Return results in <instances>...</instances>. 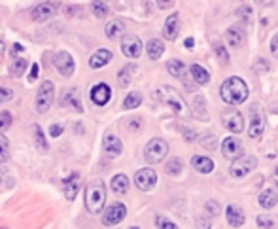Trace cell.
<instances>
[{"instance_id": "42", "label": "cell", "mask_w": 278, "mask_h": 229, "mask_svg": "<svg viewBox=\"0 0 278 229\" xmlns=\"http://www.w3.org/2000/svg\"><path fill=\"white\" fill-rule=\"evenodd\" d=\"M201 144H203L206 150H216V146H218V138H216L214 135L203 136V138H201Z\"/></svg>"}, {"instance_id": "2", "label": "cell", "mask_w": 278, "mask_h": 229, "mask_svg": "<svg viewBox=\"0 0 278 229\" xmlns=\"http://www.w3.org/2000/svg\"><path fill=\"white\" fill-rule=\"evenodd\" d=\"M106 203V188L102 180H93L87 184L86 188V209L91 214H99L102 212V207Z\"/></svg>"}, {"instance_id": "6", "label": "cell", "mask_w": 278, "mask_h": 229, "mask_svg": "<svg viewBox=\"0 0 278 229\" xmlns=\"http://www.w3.org/2000/svg\"><path fill=\"white\" fill-rule=\"evenodd\" d=\"M256 167H258V159H256L254 155H240L238 159H235V161L231 163L229 173H231V176H235V178H242V176L250 175Z\"/></svg>"}, {"instance_id": "9", "label": "cell", "mask_w": 278, "mask_h": 229, "mask_svg": "<svg viewBox=\"0 0 278 229\" xmlns=\"http://www.w3.org/2000/svg\"><path fill=\"white\" fill-rule=\"evenodd\" d=\"M134 184H136V188L142 189V191H150V189L155 188V184H157V175H155V170L153 168H140L136 170V175H134Z\"/></svg>"}, {"instance_id": "24", "label": "cell", "mask_w": 278, "mask_h": 229, "mask_svg": "<svg viewBox=\"0 0 278 229\" xmlns=\"http://www.w3.org/2000/svg\"><path fill=\"white\" fill-rule=\"evenodd\" d=\"M189 74H191V78L197 81L199 85H205V83H208V80H210L208 70H206L205 67H201V65H191V68H189Z\"/></svg>"}, {"instance_id": "50", "label": "cell", "mask_w": 278, "mask_h": 229, "mask_svg": "<svg viewBox=\"0 0 278 229\" xmlns=\"http://www.w3.org/2000/svg\"><path fill=\"white\" fill-rule=\"evenodd\" d=\"M271 53L278 59V34H274L271 40Z\"/></svg>"}, {"instance_id": "21", "label": "cell", "mask_w": 278, "mask_h": 229, "mask_svg": "<svg viewBox=\"0 0 278 229\" xmlns=\"http://www.w3.org/2000/svg\"><path fill=\"white\" fill-rule=\"evenodd\" d=\"M244 212H242V209L238 207V205H229L227 207V222H229V225H233V227H240L242 223H244Z\"/></svg>"}, {"instance_id": "31", "label": "cell", "mask_w": 278, "mask_h": 229, "mask_svg": "<svg viewBox=\"0 0 278 229\" xmlns=\"http://www.w3.org/2000/svg\"><path fill=\"white\" fill-rule=\"evenodd\" d=\"M25 70H26L25 59H23V57H13L12 63H10V72H12V76L19 78V76L25 74Z\"/></svg>"}, {"instance_id": "5", "label": "cell", "mask_w": 278, "mask_h": 229, "mask_svg": "<svg viewBox=\"0 0 278 229\" xmlns=\"http://www.w3.org/2000/svg\"><path fill=\"white\" fill-rule=\"evenodd\" d=\"M166 154H169V144L163 138H152L144 150V157L148 163L163 161L166 157Z\"/></svg>"}, {"instance_id": "7", "label": "cell", "mask_w": 278, "mask_h": 229, "mask_svg": "<svg viewBox=\"0 0 278 229\" xmlns=\"http://www.w3.org/2000/svg\"><path fill=\"white\" fill-rule=\"evenodd\" d=\"M127 216V207L123 203H112L108 209L104 210V216H102V223L106 227H114L125 220Z\"/></svg>"}, {"instance_id": "30", "label": "cell", "mask_w": 278, "mask_h": 229, "mask_svg": "<svg viewBox=\"0 0 278 229\" xmlns=\"http://www.w3.org/2000/svg\"><path fill=\"white\" fill-rule=\"evenodd\" d=\"M110 186H112V191H116V193H127L129 191V178L125 175H116Z\"/></svg>"}, {"instance_id": "55", "label": "cell", "mask_w": 278, "mask_h": 229, "mask_svg": "<svg viewBox=\"0 0 278 229\" xmlns=\"http://www.w3.org/2000/svg\"><path fill=\"white\" fill-rule=\"evenodd\" d=\"M258 4H261V6H269L271 4V0H256Z\"/></svg>"}, {"instance_id": "37", "label": "cell", "mask_w": 278, "mask_h": 229, "mask_svg": "<svg viewBox=\"0 0 278 229\" xmlns=\"http://www.w3.org/2000/svg\"><path fill=\"white\" fill-rule=\"evenodd\" d=\"M155 225H157V229H178L176 223L171 222L165 216H157V218H155Z\"/></svg>"}, {"instance_id": "40", "label": "cell", "mask_w": 278, "mask_h": 229, "mask_svg": "<svg viewBox=\"0 0 278 229\" xmlns=\"http://www.w3.org/2000/svg\"><path fill=\"white\" fill-rule=\"evenodd\" d=\"M201 110L205 112V99H203V97H195V99H193V114L197 116L199 120L203 118V116H201Z\"/></svg>"}, {"instance_id": "10", "label": "cell", "mask_w": 278, "mask_h": 229, "mask_svg": "<svg viewBox=\"0 0 278 229\" xmlns=\"http://www.w3.org/2000/svg\"><path fill=\"white\" fill-rule=\"evenodd\" d=\"M121 51L129 59H138L140 53H142V42H140L138 36H132V34L125 36L121 40Z\"/></svg>"}, {"instance_id": "18", "label": "cell", "mask_w": 278, "mask_h": 229, "mask_svg": "<svg viewBox=\"0 0 278 229\" xmlns=\"http://www.w3.org/2000/svg\"><path fill=\"white\" fill-rule=\"evenodd\" d=\"M31 133H33V142H34V146H36V150L42 152V154H46L47 150H49V146H47L46 135H44L42 127H40L38 123H33V125H31Z\"/></svg>"}, {"instance_id": "46", "label": "cell", "mask_w": 278, "mask_h": 229, "mask_svg": "<svg viewBox=\"0 0 278 229\" xmlns=\"http://www.w3.org/2000/svg\"><path fill=\"white\" fill-rule=\"evenodd\" d=\"M12 99H13L12 89L2 88V85H0V102H8V101H12Z\"/></svg>"}, {"instance_id": "20", "label": "cell", "mask_w": 278, "mask_h": 229, "mask_svg": "<svg viewBox=\"0 0 278 229\" xmlns=\"http://www.w3.org/2000/svg\"><path fill=\"white\" fill-rule=\"evenodd\" d=\"M191 165L201 175H210L212 170H214V161H212L210 157H205V155H195L191 159Z\"/></svg>"}, {"instance_id": "27", "label": "cell", "mask_w": 278, "mask_h": 229, "mask_svg": "<svg viewBox=\"0 0 278 229\" xmlns=\"http://www.w3.org/2000/svg\"><path fill=\"white\" fill-rule=\"evenodd\" d=\"M163 51H165V44H163L161 40L153 38V40L148 42V55H150L152 61H157L159 57L163 55Z\"/></svg>"}, {"instance_id": "58", "label": "cell", "mask_w": 278, "mask_h": 229, "mask_svg": "<svg viewBox=\"0 0 278 229\" xmlns=\"http://www.w3.org/2000/svg\"><path fill=\"white\" fill-rule=\"evenodd\" d=\"M2 53H4V42L0 40V55H2Z\"/></svg>"}, {"instance_id": "41", "label": "cell", "mask_w": 278, "mask_h": 229, "mask_svg": "<svg viewBox=\"0 0 278 229\" xmlns=\"http://www.w3.org/2000/svg\"><path fill=\"white\" fill-rule=\"evenodd\" d=\"M237 15H238V19H242L244 23H250L252 21V8L250 6H240L237 10Z\"/></svg>"}, {"instance_id": "59", "label": "cell", "mask_w": 278, "mask_h": 229, "mask_svg": "<svg viewBox=\"0 0 278 229\" xmlns=\"http://www.w3.org/2000/svg\"><path fill=\"white\" fill-rule=\"evenodd\" d=\"M131 229H140V227H131Z\"/></svg>"}, {"instance_id": "52", "label": "cell", "mask_w": 278, "mask_h": 229, "mask_svg": "<svg viewBox=\"0 0 278 229\" xmlns=\"http://www.w3.org/2000/svg\"><path fill=\"white\" fill-rule=\"evenodd\" d=\"M184 136L187 138V140H197L199 136L193 133V129H184Z\"/></svg>"}, {"instance_id": "49", "label": "cell", "mask_w": 278, "mask_h": 229, "mask_svg": "<svg viewBox=\"0 0 278 229\" xmlns=\"http://www.w3.org/2000/svg\"><path fill=\"white\" fill-rule=\"evenodd\" d=\"M38 63H34L33 67H31V74H29V81H36V78H38Z\"/></svg>"}, {"instance_id": "14", "label": "cell", "mask_w": 278, "mask_h": 229, "mask_svg": "<svg viewBox=\"0 0 278 229\" xmlns=\"http://www.w3.org/2000/svg\"><path fill=\"white\" fill-rule=\"evenodd\" d=\"M102 148H104L106 155H110V157H118V155L123 152V144H121V140H119L116 135L108 133V135L104 136V140H102Z\"/></svg>"}, {"instance_id": "17", "label": "cell", "mask_w": 278, "mask_h": 229, "mask_svg": "<svg viewBox=\"0 0 278 229\" xmlns=\"http://www.w3.org/2000/svg\"><path fill=\"white\" fill-rule=\"evenodd\" d=\"M112 51L110 49H97L95 53L91 55V59H89V67L91 68H102L106 67L108 63L112 61Z\"/></svg>"}, {"instance_id": "16", "label": "cell", "mask_w": 278, "mask_h": 229, "mask_svg": "<svg viewBox=\"0 0 278 229\" xmlns=\"http://www.w3.org/2000/svg\"><path fill=\"white\" fill-rule=\"evenodd\" d=\"M263 118L261 114H258V108L254 106L252 108V122H250V127H248V136L250 138H259L263 135Z\"/></svg>"}, {"instance_id": "32", "label": "cell", "mask_w": 278, "mask_h": 229, "mask_svg": "<svg viewBox=\"0 0 278 229\" xmlns=\"http://www.w3.org/2000/svg\"><path fill=\"white\" fill-rule=\"evenodd\" d=\"M140 102H142V95L138 91H132L125 97V102H123V108L125 110H132V108H138Z\"/></svg>"}, {"instance_id": "19", "label": "cell", "mask_w": 278, "mask_h": 229, "mask_svg": "<svg viewBox=\"0 0 278 229\" xmlns=\"http://www.w3.org/2000/svg\"><path fill=\"white\" fill-rule=\"evenodd\" d=\"M180 33V17L178 14H172L169 19L165 21V27H163V34H165L166 40H174Z\"/></svg>"}, {"instance_id": "38", "label": "cell", "mask_w": 278, "mask_h": 229, "mask_svg": "<svg viewBox=\"0 0 278 229\" xmlns=\"http://www.w3.org/2000/svg\"><path fill=\"white\" fill-rule=\"evenodd\" d=\"M10 125H12V114L10 112H0V135L4 131H8Z\"/></svg>"}, {"instance_id": "54", "label": "cell", "mask_w": 278, "mask_h": 229, "mask_svg": "<svg viewBox=\"0 0 278 229\" xmlns=\"http://www.w3.org/2000/svg\"><path fill=\"white\" fill-rule=\"evenodd\" d=\"M171 2H172V0H157V4H159V6H161V8L169 6V4H171Z\"/></svg>"}, {"instance_id": "22", "label": "cell", "mask_w": 278, "mask_h": 229, "mask_svg": "<svg viewBox=\"0 0 278 229\" xmlns=\"http://www.w3.org/2000/svg\"><path fill=\"white\" fill-rule=\"evenodd\" d=\"M225 38H227V42H229L233 47H240L242 42H244V31H242V27H238V25H233L231 28H227Z\"/></svg>"}, {"instance_id": "35", "label": "cell", "mask_w": 278, "mask_h": 229, "mask_svg": "<svg viewBox=\"0 0 278 229\" xmlns=\"http://www.w3.org/2000/svg\"><path fill=\"white\" fill-rule=\"evenodd\" d=\"M10 159V140L4 135H0V163H6Z\"/></svg>"}, {"instance_id": "25", "label": "cell", "mask_w": 278, "mask_h": 229, "mask_svg": "<svg viewBox=\"0 0 278 229\" xmlns=\"http://www.w3.org/2000/svg\"><path fill=\"white\" fill-rule=\"evenodd\" d=\"M258 201L263 209H272V207H276L278 203V193L274 189H265V191H261Z\"/></svg>"}, {"instance_id": "44", "label": "cell", "mask_w": 278, "mask_h": 229, "mask_svg": "<svg viewBox=\"0 0 278 229\" xmlns=\"http://www.w3.org/2000/svg\"><path fill=\"white\" fill-rule=\"evenodd\" d=\"M216 53H218V59L221 65H227L229 63V55H227V49H225L221 44H216Z\"/></svg>"}, {"instance_id": "48", "label": "cell", "mask_w": 278, "mask_h": 229, "mask_svg": "<svg viewBox=\"0 0 278 229\" xmlns=\"http://www.w3.org/2000/svg\"><path fill=\"white\" fill-rule=\"evenodd\" d=\"M184 85H185V89H187V91H195L199 83L195 80H189V78H185V76H184Z\"/></svg>"}, {"instance_id": "12", "label": "cell", "mask_w": 278, "mask_h": 229, "mask_svg": "<svg viewBox=\"0 0 278 229\" xmlns=\"http://www.w3.org/2000/svg\"><path fill=\"white\" fill-rule=\"evenodd\" d=\"M221 154H224L225 159H238L240 155H242V142L238 140L237 136H229V138H225L224 144H221Z\"/></svg>"}, {"instance_id": "45", "label": "cell", "mask_w": 278, "mask_h": 229, "mask_svg": "<svg viewBox=\"0 0 278 229\" xmlns=\"http://www.w3.org/2000/svg\"><path fill=\"white\" fill-rule=\"evenodd\" d=\"M205 209H206V212L210 216H218L219 212H221V209H219V205L216 201H208L205 205Z\"/></svg>"}, {"instance_id": "53", "label": "cell", "mask_w": 278, "mask_h": 229, "mask_svg": "<svg viewBox=\"0 0 278 229\" xmlns=\"http://www.w3.org/2000/svg\"><path fill=\"white\" fill-rule=\"evenodd\" d=\"M256 68H263V70H269V65L265 61H258L256 63Z\"/></svg>"}, {"instance_id": "33", "label": "cell", "mask_w": 278, "mask_h": 229, "mask_svg": "<svg viewBox=\"0 0 278 229\" xmlns=\"http://www.w3.org/2000/svg\"><path fill=\"white\" fill-rule=\"evenodd\" d=\"M182 168H184V163H182V159H180V157H172L171 161L166 163L165 170L171 176H178L180 173H182Z\"/></svg>"}, {"instance_id": "13", "label": "cell", "mask_w": 278, "mask_h": 229, "mask_svg": "<svg viewBox=\"0 0 278 229\" xmlns=\"http://www.w3.org/2000/svg\"><path fill=\"white\" fill-rule=\"evenodd\" d=\"M110 97H112V89H110V85L104 83V81L97 83V85L91 89V101L95 102L97 106H104L106 102L110 101Z\"/></svg>"}, {"instance_id": "28", "label": "cell", "mask_w": 278, "mask_h": 229, "mask_svg": "<svg viewBox=\"0 0 278 229\" xmlns=\"http://www.w3.org/2000/svg\"><path fill=\"white\" fill-rule=\"evenodd\" d=\"M63 104H65V106H70V104H72L76 112H81V110H84L81 104H79L78 89H68V91L63 95Z\"/></svg>"}, {"instance_id": "39", "label": "cell", "mask_w": 278, "mask_h": 229, "mask_svg": "<svg viewBox=\"0 0 278 229\" xmlns=\"http://www.w3.org/2000/svg\"><path fill=\"white\" fill-rule=\"evenodd\" d=\"M125 127H127V131L138 133L140 129H142V120H140V118H131V120H127L125 122Z\"/></svg>"}, {"instance_id": "4", "label": "cell", "mask_w": 278, "mask_h": 229, "mask_svg": "<svg viewBox=\"0 0 278 229\" xmlns=\"http://www.w3.org/2000/svg\"><path fill=\"white\" fill-rule=\"evenodd\" d=\"M53 101H55V88L49 80L44 81L40 85L38 93H36V112L38 114H46L47 110L51 108Z\"/></svg>"}, {"instance_id": "26", "label": "cell", "mask_w": 278, "mask_h": 229, "mask_svg": "<svg viewBox=\"0 0 278 229\" xmlns=\"http://www.w3.org/2000/svg\"><path fill=\"white\" fill-rule=\"evenodd\" d=\"M104 31H106V36H108V38H118V36H121V34L125 33V23L121 19H114L106 25Z\"/></svg>"}, {"instance_id": "43", "label": "cell", "mask_w": 278, "mask_h": 229, "mask_svg": "<svg viewBox=\"0 0 278 229\" xmlns=\"http://www.w3.org/2000/svg\"><path fill=\"white\" fill-rule=\"evenodd\" d=\"M258 225L263 229H272L274 227V218H271V216H259Z\"/></svg>"}, {"instance_id": "11", "label": "cell", "mask_w": 278, "mask_h": 229, "mask_svg": "<svg viewBox=\"0 0 278 229\" xmlns=\"http://www.w3.org/2000/svg\"><path fill=\"white\" fill-rule=\"evenodd\" d=\"M55 67L65 78H70L74 74V70H76V63H74L72 55L68 51H59L55 55Z\"/></svg>"}, {"instance_id": "51", "label": "cell", "mask_w": 278, "mask_h": 229, "mask_svg": "<svg viewBox=\"0 0 278 229\" xmlns=\"http://www.w3.org/2000/svg\"><path fill=\"white\" fill-rule=\"evenodd\" d=\"M212 223L206 218H197V229H210Z\"/></svg>"}, {"instance_id": "8", "label": "cell", "mask_w": 278, "mask_h": 229, "mask_svg": "<svg viewBox=\"0 0 278 229\" xmlns=\"http://www.w3.org/2000/svg\"><path fill=\"white\" fill-rule=\"evenodd\" d=\"M221 123L231 133H242L244 131V118L238 110H225L221 114Z\"/></svg>"}, {"instance_id": "34", "label": "cell", "mask_w": 278, "mask_h": 229, "mask_svg": "<svg viewBox=\"0 0 278 229\" xmlns=\"http://www.w3.org/2000/svg\"><path fill=\"white\" fill-rule=\"evenodd\" d=\"M136 70V67H132V65H129V67H125L121 72L118 74V81H119V85L121 88H127L129 83H131V76H132V72Z\"/></svg>"}, {"instance_id": "29", "label": "cell", "mask_w": 278, "mask_h": 229, "mask_svg": "<svg viewBox=\"0 0 278 229\" xmlns=\"http://www.w3.org/2000/svg\"><path fill=\"white\" fill-rule=\"evenodd\" d=\"M166 70H169V74L174 76V78H184L185 72H187V68L182 61L178 59H171V61L166 63Z\"/></svg>"}, {"instance_id": "1", "label": "cell", "mask_w": 278, "mask_h": 229, "mask_svg": "<svg viewBox=\"0 0 278 229\" xmlns=\"http://www.w3.org/2000/svg\"><path fill=\"white\" fill-rule=\"evenodd\" d=\"M219 95H221V101L224 102L231 104V106H237V104H242L248 99V85H246L244 80L233 76V78H227L221 83Z\"/></svg>"}, {"instance_id": "3", "label": "cell", "mask_w": 278, "mask_h": 229, "mask_svg": "<svg viewBox=\"0 0 278 229\" xmlns=\"http://www.w3.org/2000/svg\"><path fill=\"white\" fill-rule=\"evenodd\" d=\"M153 97H155L157 101L169 104V106H171L178 116L184 114L185 104H184V101H182V97H180V93L176 91V89L166 88V85H161L159 89H155V91H153Z\"/></svg>"}, {"instance_id": "36", "label": "cell", "mask_w": 278, "mask_h": 229, "mask_svg": "<svg viewBox=\"0 0 278 229\" xmlns=\"http://www.w3.org/2000/svg\"><path fill=\"white\" fill-rule=\"evenodd\" d=\"M91 10L97 17H106V15H108V6H106L104 2H100V0H95V2H93Z\"/></svg>"}, {"instance_id": "57", "label": "cell", "mask_w": 278, "mask_h": 229, "mask_svg": "<svg viewBox=\"0 0 278 229\" xmlns=\"http://www.w3.org/2000/svg\"><path fill=\"white\" fill-rule=\"evenodd\" d=\"M185 47H193V38H187V40H185Z\"/></svg>"}, {"instance_id": "47", "label": "cell", "mask_w": 278, "mask_h": 229, "mask_svg": "<svg viewBox=\"0 0 278 229\" xmlns=\"http://www.w3.org/2000/svg\"><path fill=\"white\" fill-rule=\"evenodd\" d=\"M49 135H51L53 138L61 136V135H63V127H61V125H55V123H53L51 127H49Z\"/></svg>"}, {"instance_id": "56", "label": "cell", "mask_w": 278, "mask_h": 229, "mask_svg": "<svg viewBox=\"0 0 278 229\" xmlns=\"http://www.w3.org/2000/svg\"><path fill=\"white\" fill-rule=\"evenodd\" d=\"M272 180H274V184H276V188H278V167H276V170H274V176H272Z\"/></svg>"}, {"instance_id": "15", "label": "cell", "mask_w": 278, "mask_h": 229, "mask_svg": "<svg viewBox=\"0 0 278 229\" xmlns=\"http://www.w3.org/2000/svg\"><path fill=\"white\" fill-rule=\"evenodd\" d=\"M55 12H57V6L53 4V2H42L40 6H36L33 10V19L34 21H47L51 15H55Z\"/></svg>"}, {"instance_id": "23", "label": "cell", "mask_w": 278, "mask_h": 229, "mask_svg": "<svg viewBox=\"0 0 278 229\" xmlns=\"http://www.w3.org/2000/svg\"><path fill=\"white\" fill-rule=\"evenodd\" d=\"M65 197L68 201H74V197L78 193L79 188V176L78 175H70L68 178H65Z\"/></svg>"}]
</instances>
